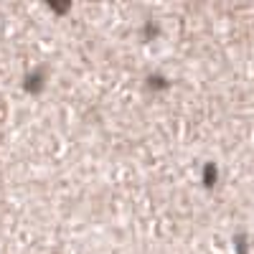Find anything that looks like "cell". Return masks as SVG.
Listing matches in <instances>:
<instances>
[]
</instances>
